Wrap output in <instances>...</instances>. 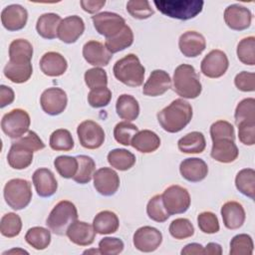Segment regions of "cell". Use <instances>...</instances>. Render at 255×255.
Returning a JSON list of instances; mask_svg holds the SVG:
<instances>
[{"mask_svg":"<svg viewBox=\"0 0 255 255\" xmlns=\"http://www.w3.org/2000/svg\"><path fill=\"white\" fill-rule=\"evenodd\" d=\"M192 119V107L183 99L172 101L167 107L157 113L160 127L167 132H178L183 129Z\"/></svg>","mask_w":255,"mask_h":255,"instance_id":"obj_1","label":"cell"},{"mask_svg":"<svg viewBox=\"0 0 255 255\" xmlns=\"http://www.w3.org/2000/svg\"><path fill=\"white\" fill-rule=\"evenodd\" d=\"M173 90L183 99H195L202 91L199 75L193 66L179 65L173 74Z\"/></svg>","mask_w":255,"mask_h":255,"instance_id":"obj_2","label":"cell"},{"mask_svg":"<svg viewBox=\"0 0 255 255\" xmlns=\"http://www.w3.org/2000/svg\"><path fill=\"white\" fill-rule=\"evenodd\" d=\"M117 80L128 87H139L144 80V67L134 54H128L118 60L113 68Z\"/></svg>","mask_w":255,"mask_h":255,"instance_id":"obj_3","label":"cell"},{"mask_svg":"<svg viewBox=\"0 0 255 255\" xmlns=\"http://www.w3.org/2000/svg\"><path fill=\"white\" fill-rule=\"evenodd\" d=\"M153 4L159 12L167 17L189 20L202 11L204 2L201 0H155Z\"/></svg>","mask_w":255,"mask_h":255,"instance_id":"obj_4","label":"cell"},{"mask_svg":"<svg viewBox=\"0 0 255 255\" xmlns=\"http://www.w3.org/2000/svg\"><path fill=\"white\" fill-rule=\"evenodd\" d=\"M78 219V210L75 204L69 200L58 202L51 210L46 225L57 235H65L69 226Z\"/></svg>","mask_w":255,"mask_h":255,"instance_id":"obj_5","label":"cell"},{"mask_svg":"<svg viewBox=\"0 0 255 255\" xmlns=\"http://www.w3.org/2000/svg\"><path fill=\"white\" fill-rule=\"evenodd\" d=\"M6 203L14 210L25 208L32 199L31 183L23 178H13L4 186Z\"/></svg>","mask_w":255,"mask_h":255,"instance_id":"obj_6","label":"cell"},{"mask_svg":"<svg viewBox=\"0 0 255 255\" xmlns=\"http://www.w3.org/2000/svg\"><path fill=\"white\" fill-rule=\"evenodd\" d=\"M30 124V116L25 110L14 109L3 116L1 128L10 138H19L29 131Z\"/></svg>","mask_w":255,"mask_h":255,"instance_id":"obj_7","label":"cell"},{"mask_svg":"<svg viewBox=\"0 0 255 255\" xmlns=\"http://www.w3.org/2000/svg\"><path fill=\"white\" fill-rule=\"evenodd\" d=\"M162 201L169 215L184 213L190 206V195L180 185H170L161 194Z\"/></svg>","mask_w":255,"mask_h":255,"instance_id":"obj_8","label":"cell"},{"mask_svg":"<svg viewBox=\"0 0 255 255\" xmlns=\"http://www.w3.org/2000/svg\"><path fill=\"white\" fill-rule=\"evenodd\" d=\"M81 145L88 149H96L102 146L105 141V131L96 122L87 120L82 122L77 128Z\"/></svg>","mask_w":255,"mask_h":255,"instance_id":"obj_9","label":"cell"},{"mask_svg":"<svg viewBox=\"0 0 255 255\" xmlns=\"http://www.w3.org/2000/svg\"><path fill=\"white\" fill-rule=\"evenodd\" d=\"M92 21L97 32L107 39L116 36L126 26V21L122 16L108 11L92 16Z\"/></svg>","mask_w":255,"mask_h":255,"instance_id":"obj_10","label":"cell"},{"mask_svg":"<svg viewBox=\"0 0 255 255\" xmlns=\"http://www.w3.org/2000/svg\"><path fill=\"white\" fill-rule=\"evenodd\" d=\"M229 67V61L226 54L218 49L210 51L201 61L200 70L202 74L211 79L222 77Z\"/></svg>","mask_w":255,"mask_h":255,"instance_id":"obj_11","label":"cell"},{"mask_svg":"<svg viewBox=\"0 0 255 255\" xmlns=\"http://www.w3.org/2000/svg\"><path fill=\"white\" fill-rule=\"evenodd\" d=\"M68 104L67 94L60 88H48L40 98L42 110L50 116H58L62 114Z\"/></svg>","mask_w":255,"mask_h":255,"instance_id":"obj_12","label":"cell"},{"mask_svg":"<svg viewBox=\"0 0 255 255\" xmlns=\"http://www.w3.org/2000/svg\"><path fill=\"white\" fill-rule=\"evenodd\" d=\"M133 245L141 252H153L162 242L161 232L151 226H142L133 234Z\"/></svg>","mask_w":255,"mask_h":255,"instance_id":"obj_13","label":"cell"},{"mask_svg":"<svg viewBox=\"0 0 255 255\" xmlns=\"http://www.w3.org/2000/svg\"><path fill=\"white\" fill-rule=\"evenodd\" d=\"M93 178L94 187L104 196L114 195L120 187V177L113 168H99L95 171Z\"/></svg>","mask_w":255,"mask_h":255,"instance_id":"obj_14","label":"cell"},{"mask_svg":"<svg viewBox=\"0 0 255 255\" xmlns=\"http://www.w3.org/2000/svg\"><path fill=\"white\" fill-rule=\"evenodd\" d=\"M224 21L230 29L242 31L250 27L252 14L248 8L239 4H232L224 11Z\"/></svg>","mask_w":255,"mask_h":255,"instance_id":"obj_15","label":"cell"},{"mask_svg":"<svg viewBox=\"0 0 255 255\" xmlns=\"http://www.w3.org/2000/svg\"><path fill=\"white\" fill-rule=\"evenodd\" d=\"M28 12L19 4L6 6L1 12V23L8 31H18L26 26Z\"/></svg>","mask_w":255,"mask_h":255,"instance_id":"obj_16","label":"cell"},{"mask_svg":"<svg viewBox=\"0 0 255 255\" xmlns=\"http://www.w3.org/2000/svg\"><path fill=\"white\" fill-rule=\"evenodd\" d=\"M85 23L80 16L72 15L62 19L58 28V38L67 44L75 43L84 33Z\"/></svg>","mask_w":255,"mask_h":255,"instance_id":"obj_17","label":"cell"},{"mask_svg":"<svg viewBox=\"0 0 255 255\" xmlns=\"http://www.w3.org/2000/svg\"><path fill=\"white\" fill-rule=\"evenodd\" d=\"M178 47L183 56L194 58L205 50L206 41L202 34L196 31H186L179 37Z\"/></svg>","mask_w":255,"mask_h":255,"instance_id":"obj_18","label":"cell"},{"mask_svg":"<svg viewBox=\"0 0 255 255\" xmlns=\"http://www.w3.org/2000/svg\"><path fill=\"white\" fill-rule=\"evenodd\" d=\"M83 56L90 65L100 68L107 66L110 63L113 54L106 48L103 43L91 40L84 45Z\"/></svg>","mask_w":255,"mask_h":255,"instance_id":"obj_19","label":"cell"},{"mask_svg":"<svg viewBox=\"0 0 255 255\" xmlns=\"http://www.w3.org/2000/svg\"><path fill=\"white\" fill-rule=\"evenodd\" d=\"M170 87L171 79L168 73L163 70H154L143 85L142 94L148 97H158L167 92Z\"/></svg>","mask_w":255,"mask_h":255,"instance_id":"obj_20","label":"cell"},{"mask_svg":"<svg viewBox=\"0 0 255 255\" xmlns=\"http://www.w3.org/2000/svg\"><path fill=\"white\" fill-rule=\"evenodd\" d=\"M32 181L37 194L41 197H50L57 191V179L49 168L41 167L36 169L33 173Z\"/></svg>","mask_w":255,"mask_h":255,"instance_id":"obj_21","label":"cell"},{"mask_svg":"<svg viewBox=\"0 0 255 255\" xmlns=\"http://www.w3.org/2000/svg\"><path fill=\"white\" fill-rule=\"evenodd\" d=\"M33 149L16 139L7 154L8 164L14 169H25L33 161Z\"/></svg>","mask_w":255,"mask_h":255,"instance_id":"obj_22","label":"cell"},{"mask_svg":"<svg viewBox=\"0 0 255 255\" xmlns=\"http://www.w3.org/2000/svg\"><path fill=\"white\" fill-rule=\"evenodd\" d=\"M66 235L76 245L89 246L95 241L96 231L93 225L85 221L76 220L69 226Z\"/></svg>","mask_w":255,"mask_h":255,"instance_id":"obj_23","label":"cell"},{"mask_svg":"<svg viewBox=\"0 0 255 255\" xmlns=\"http://www.w3.org/2000/svg\"><path fill=\"white\" fill-rule=\"evenodd\" d=\"M181 176L190 182H199L203 180L208 173L206 162L198 157L185 158L179 165Z\"/></svg>","mask_w":255,"mask_h":255,"instance_id":"obj_24","label":"cell"},{"mask_svg":"<svg viewBox=\"0 0 255 255\" xmlns=\"http://www.w3.org/2000/svg\"><path fill=\"white\" fill-rule=\"evenodd\" d=\"M212 142L210 155L213 159L222 163H230L238 157L239 150L233 139L219 138Z\"/></svg>","mask_w":255,"mask_h":255,"instance_id":"obj_25","label":"cell"},{"mask_svg":"<svg viewBox=\"0 0 255 255\" xmlns=\"http://www.w3.org/2000/svg\"><path fill=\"white\" fill-rule=\"evenodd\" d=\"M220 212L224 226L230 230L240 228L245 221V210L237 201H228L224 203Z\"/></svg>","mask_w":255,"mask_h":255,"instance_id":"obj_26","label":"cell"},{"mask_svg":"<svg viewBox=\"0 0 255 255\" xmlns=\"http://www.w3.org/2000/svg\"><path fill=\"white\" fill-rule=\"evenodd\" d=\"M40 69L48 77L62 76L67 68V60L58 52H47L40 59Z\"/></svg>","mask_w":255,"mask_h":255,"instance_id":"obj_27","label":"cell"},{"mask_svg":"<svg viewBox=\"0 0 255 255\" xmlns=\"http://www.w3.org/2000/svg\"><path fill=\"white\" fill-rule=\"evenodd\" d=\"M130 145L139 152L150 153L159 147L160 138L154 131L143 129L136 132L131 139Z\"/></svg>","mask_w":255,"mask_h":255,"instance_id":"obj_28","label":"cell"},{"mask_svg":"<svg viewBox=\"0 0 255 255\" xmlns=\"http://www.w3.org/2000/svg\"><path fill=\"white\" fill-rule=\"evenodd\" d=\"M33 57V46L25 39L13 40L9 46V61L14 64L31 63Z\"/></svg>","mask_w":255,"mask_h":255,"instance_id":"obj_29","label":"cell"},{"mask_svg":"<svg viewBox=\"0 0 255 255\" xmlns=\"http://www.w3.org/2000/svg\"><path fill=\"white\" fill-rule=\"evenodd\" d=\"M62 19L58 14L45 13L41 15L36 23L38 34L45 39L52 40L58 37V28Z\"/></svg>","mask_w":255,"mask_h":255,"instance_id":"obj_30","label":"cell"},{"mask_svg":"<svg viewBox=\"0 0 255 255\" xmlns=\"http://www.w3.org/2000/svg\"><path fill=\"white\" fill-rule=\"evenodd\" d=\"M93 226L96 233L98 234H112L118 231L120 221L115 212L104 210L95 216L93 220Z\"/></svg>","mask_w":255,"mask_h":255,"instance_id":"obj_31","label":"cell"},{"mask_svg":"<svg viewBox=\"0 0 255 255\" xmlns=\"http://www.w3.org/2000/svg\"><path fill=\"white\" fill-rule=\"evenodd\" d=\"M116 111L122 120L127 122L134 121L139 115L138 102L130 95H121L116 103Z\"/></svg>","mask_w":255,"mask_h":255,"instance_id":"obj_32","label":"cell"},{"mask_svg":"<svg viewBox=\"0 0 255 255\" xmlns=\"http://www.w3.org/2000/svg\"><path fill=\"white\" fill-rule=\"evenodd\" d=\"M177 146L184 153H201L206 147V140L202 132L191 131L178 140Z\"/></svg>","mask_w":255,"mask_h":255,"instance_id":"obj_33","label":"cell"},{"mask_svg":"<svg viewBox=\"0 0 255 255\" xmlns=\"http://www.w3.org/2000/svg\"><path fill=\"white\" fill-rule=\"evenodd\" d=\"M108 162L112 167L125 171L131 168L135 163V156L125 148H115L108 153Z\"/></svg>","mask_w":255,"mask_h":255,"instance_id":"obj_34","label":"cell"},{"mask_svg":"<svg viewBox=\"0 0 255 255\" xmlns=\"http://www.w3.org/2000/svg\"><path fill=\"white\" fill-rule=\"evenodd\" d=\"M4 76L15 84H22L27 82L32 76L33 69L32 64H14L12 62H8L4 67Z\"/></svg>","mask_w":255,"mask_h":255,"instance_id":"obj_35","label":"cell"},{"mask_svg":"<svg viewBox=\"0 0 255 255\" xmlns=\"http://www.w3.org/2000/svg\"><path fill=\"white\" fill-rule=\"evenodd\" d=\"M132 43H133V33L131 29L126 25L124 29L120 33H118L116 36L106 39L105 46L112 54H115L128 48L129 46H131Z\"/></svg>","mask_w":255,"mask_h":255,"instance_id":"obj_36","label":"cell"},{"mask_svg":"<svg viewBox=\"0 0 255 255\" xmlns=\"http://www.w3.org/2000/svg\"><path fill=\"white\" fill-rule=\"evenodd\" d=\"M235 186L239 192L254 199L255 194V171L253 168L241 169L235 177Z\"/></svg>","mask_w":255,"mask_h":255,"instance_id":"obj_37","label":"cell"},{"mask_svg":"<svg viewBox=\"0 0 255 255\" xmlns=\"http://www.w3.org/2000/svg\"><path fill=\"white\" fill-rule=\"evenodd\" d=\"M78 170L73 177L74 181L80 184L88 183L92 180L94 173L96 171V163L91 156L88 155H78Z\"/></svg>","mask_w":255,"mask_h":255,"instance_id":"obj_38","label":"cell"},{"mask_svg":"<svg viewBox=\"0 0 255 255\" xmlns=\"http://www.w3.org/2000/svg\"><path fill=\"white\" fill-rule=\"evenodd\" d=\"M26 242L36 250L46 249L51 242V233L48 229L35 226L30 228L25 235Z\"/></svg>","mask_w":255,"mask_h":255,"instance_id":"obj_39","label":"cell"},{"mask_svg":"<svg viewBox=\"0 0 255 255\" xmlns=\"http://www.w3.org/2000/svg\"><path fill=\"white\" fill-rule=\"evenodd\" d=\"M49 144L56 151H69L74 147V139L68 129L59 128L50 135Z\"/></svg>","mask_w":255,"mask_h":255,"instance_id":"obj_40","label":"cell"},{"mask_svg":"<svg viewBox=\"0 0 255 255\" xmlns=\"http://www.w3.org/2000/svg\"><path fill=\"white\" fill-rule=\"evenodd\" d=\"M22 229V220L20 216L14 212H8L2 216L0 221V232L8 238L16 237Z\"/></svg>","mask_w":255,"mask_h":255,"instance_id":"obj_41","label":"cell"},{"mask_svg":"<svg viewBox=\"0 0 255 255\" xmlns=\"http://www.w3.org/2000/svg\"><path fill=\"white\" fill-rule=\"evenodd\" d=\"M237 57L239 61L248 66L255 65V38L253 36L242 39L237 45Z\"/></svg>","mask_w":255,"mask_h":255,"instance_id":"obj_42","label":"cell"},{"mask_svg":"<svg viewBox=\"0 0 255 255\" xmlns=\"http://www.w3.org/2000/svg\"><path fill=\"white\" fill-rule=\"evenodd\" d=\"M146 213L148 217L155 222H164L170 216L166 211L161 194H156L149 199L146 205Z\"/></svg>","mask_w":255,"mask_h":255,"instance_id":"obj_43","label":"cell"},{"mask_svg":"<svg viewBox=\"0 0 255 255\" xmlns=\"http://www.w3.org/2000/svg\"><path fill=\"white\" fill-rule=\"evenodd\" d=\"M54 166L64 178H73L78 170V159L74 156L60 155L55 158Z\"/></svg>","mask_w":255,"mask_h":255,"instance_id":"obj_44","label":"cell"},{"mask_svg":"<svg viewBox=\"0 0 255 255\" xmlns=\"http://www.w3.org/2000/svg\"><path fill=\"white\" fill-rule=\"evenodd\" d=\"M253 240L248 234L235 235L230 241V255H251L253 253Z\"/></svg>","mask_w":255,"mask_h":255,"instance_id":"obj_45","label":"cell"},{"mask_svg":"<svg viewBox=\"0 0 255 255\" xmlns=\"http://www.w3.org/2000/svg\"><path fill=\"white\" fill-rule=\"evenodd\" d=\"M138 128L131 123L121 122L116 125L114 128L115 139L123 145H130L132 137L136 134Z\"/></svg>","mask_w":255,"mask_h":255,"instance_id":"obj_46","label":"cell"},{"mask_svg":"<svg viewBox=\"0 0 255 255\" xmlns=\"http://www.w3.org/2000/svg\"><path fill=\"white\" fill-rule=\"evenodd\" d=\"M170 235L178 240L191 237L194 234V227L187 218H176L169 225Z\"/></svg>","mask_w":255,"mask_h":255,"instance_id":"obj_47","label":"cell"},{"mask_svg":"<svg viewBox=\"0 0 255 255\" xmlns=\"http://www.w3.org/2000/svg\"><path fill=\"white\" fill-rule=\"evenodd\" d=\"M127 11L132 18L143 20L151 17L154 14L149 2L146 0H130L127 3Z\"/></svg>","mask_w":255,"mask_h":255,"instance_id":"obj_48","label":"cell"},{"mask_svg":"<svg viewBox=\"0 0 255 255\" xmlns=\"http://www.w3.org/2000/svg\"><path fill=\"white\" fill-rule=\"evenodd\" d=\"M84 79L86 85L91 90L107 87L108 85V75L104 69L99 67H95L86 71Z\"/></svg>","mask_w":255,"mask_h":255,"instance_id":"obj_49","label":"cell"},{"mask_svg":"<svg viewBox=\"0 0 255 255\" xmlns=\"http://www.w3.org/2000/svg\"><path fill=\"white\" fill-rule=\"evenodd\" d=\"M234 118L236 125L243 121H255V100L253 98L242 100L236 107Z\"/></svg>","mask_w":255,"mask_h":255,"instance_id":"obj_50","label":"cell"},{"mask_svg":"<svg viewBox=\"0 0 255 255\" xmlns=\"http://www.w3.org/2000/svg\"><path fill=\"white\" fill-rule=\"evenodd\" d=\"M112 100V92L109 88L103 87L93 89L88 94V103L91 107L99 109L104 108L110 104Z\"/></svg>","mask_w":255,"mask_h":255,"instance_id":"obj_51","label":"cell"},{"mask_svg":"<svg viewBox=\"0 0 255 255\" xmlns=\"http://www.w3.org/2000/svg\"><path fill=\"white\" fill-rule=\"evenodd\" d=\"M197 224L199 229L206 234H213L219 231V221L217 216L210 211L201 212L197 216Z\"/></svg>","mask_w":255,"mask_h":255,"instance_id":"obj_52","label":"cell"},{"mask_svg":"<svg viewBox=\"0 0 255 255\" xmlns=\"http://www.w3.org/2000/svg\"><path fill=\"white\" fill-rule=\"evenodd\" d=\"M211 139L219 138H230L235 140V130L233 126L226 121H217L210 127Z\"/></svg>","mask_w":255,"mask_h":255,"instance_id":"obj_53","label":"cell"},{"mask_svg":"<svg viewBox=\"0 0 255 255\" xmlns=\"http://www.w3.org/2000/svg\"><path fill=\"white\" fill-rule=\"evenodd\" d=\"M239 140L245 145L255 143V121H243L237 124Z\"/></svg>","mask_w":255,"mask_h":255,"instance_id":"obj_54","label":"cell"},{"mask_svg":"<svg viewBox=\"0 0 255 255\" xmlns=\"http://www.w3.org/2000/svg\"><path fill=\"white\" fill-rule=\"evenodd\" d=\"M124 242L116 237H105L99 242V250L101 254L117 255L124 250Z\"/></svg>","mask_w":255,"mask_h":255,"instance_id":"obj_55","label":"cell"},{"mask_svg":"<svg viewBox=\"0 0 255 255\" xmlns=\"http://www.w3.org/2000/svg\"><path fill=\"white\" fill-rule=\"evenodd\" d=\"M234 84L242 92H253L255 90V74L242 71L235 76Z\"/></svg>","mask_w":255,"mask_h":255,"instance_id":"obj_56","label":"cell"},{"mask_svg":"<svg viewBox=\"0 0 255 255\" xmlns=\"http://www.w3.org/2000/svg\"><path fill=\"white\" fill-rule=\"evenodd\" d=\"M18 140L20 142L26 144L27 146H29L31 149H33V151H38V150H41L45 147V144L42 141V139L33 130H29L27 132V134L22 135L21 137L18 138Z\"/></svg>","mask_w":255,"mask_h":255,"instance_id":"obj_57","label":"cell"},{"mask_svg":"<svg viewBox=\"0 0 255 255\" xmlns=\"http://www.w3.org/2000/svg\"><path fill=\"white\" fill-rule=\"evenodd\" d=\"M80 4L84 11L94 14L98 11H100L106 4L105 0H82L80 1Z\"/></svg>","mask_w":255,"mask_h":255,"instance_id":"obj_58","label":"cell"},{"mask_svg":"<svg viewBox=\"0 0 255 255\" xmlns=\"http://www.w3.org/2000/svg\"><path fill=\"white\" fill-rule=\"evenodd\" d=\"M15 99L14 91L5 85L0 86V108H4L13 103Z\"/></svg>","mask_w":255,"mask_h":255,"instance_id":"obj_59","label":"cell"},{"mask_svg":"<svg viewBox=\"0 0 255 255\" xmlns=\"http://www.w3.org/2000/svg\"><path fill=\"white\" fill-rule=\"evenodd\" d=\"M182 255L192 254H204V247L199 243H189L183 247L180 252Z\"/></svg>","mask_w":255,"mask_h":255,"instance_id":"obj_60","label":"cell"},{"mask_svg":"<svg viewBox=\"0 0 255 255\" xmlns=\"http://www.w3.org/2000/svg\"><path fill=\"white\" fill-rule=\"evenodd\" d=\"M204 254H210V255H221L222 254V248L218 243L210 242L204 247Z\"/></svg>","mask_w":255,"mask_h":255,"instance_id":"obj_61","label":"cell"},{"mask_svg":"<svg viewBox=\"0 0 255 255\" xmlns=\"http://www.w3.org/2000/svg\"><path fill=\"white\" fill-rule=\"evenodd\" d=\"M28 254V252L26 250H23V249H20V248H13L11 250H8V251H5L3 252V255H6V254Z\"/></svg>","mask_w":255,"mask_h":255,"instance_id":"obj_62","label":"cell"},{"mask_svg":"<svg viewBox=\"0 0 255 255\" xmlns=\"http://www.w3.org/2000/svg\"><path fill=\"white\" fill-rule=\"evenodd\" d=\"M90 253H97V254H101L100 250H96V249H92V250H86L84 251V254H90Z\"/></svg>","mask_w":255,"mask_h":255,"instance_id":"obj_63","label":"cell"}]
</instances>
